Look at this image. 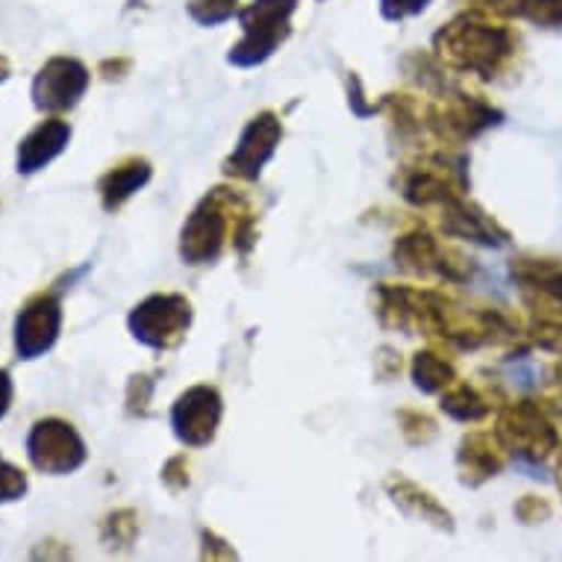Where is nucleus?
Returning a JSON list of instances; mask_svg holds the SVG:
<instances>
[{"instance_id":"obj_1","label":"nucleus","mask_w":562,"mask_h":562,"mask_svg":"<svg viewBox=\"0 0 562 562\" xmlns=\"http://www.w3.org/2000/svg\"><path fill=\"white\" fill-rule=\"evenodd\" d=\"M27 457L42 474H71L86 462V442L63 418H38L27 436Z\"/></svg>"},{"instance_id":"obj_2","label":"nucleus","mask_w":562,"mask_h":562,"mask_svg":"<svg viewBox=\"0 0 562 562\" xmlns=\"http://www.w3.org/2000/svg\"><path fill=\"white\" fill-rule=\"evenodd\" d=\"M89 80H92V75L80 59L54 56L42 65V71L33 80V106L42 112L75 110L89 89Z\"/></svg>"},{"instance_id":"obj_3","label":"nucleus","mask_w":562,"mask_h":562,"mask_svg":"<svg viewBox=\"0 0 562 562\" xmlns=\"http://www.w3.org/2000/svg\"><path fill=\"white\" fill-rule=\"evenodd\" d=\"M295 7V0H257L245 15V42L231 54V63L236 65H257L262 63L277 42L286 36V19Z\"/></svg>"},{"instance_id":"obj_4","label":"nucleus","mask_w":562,"mask_h":562,"mask_svg":"<svg viewBox=\"0 0 562 562\" xmlns=\"http://www.w3.org/2000/svg\"><path fill=\"white\" fill-rule=\"evenodd\" d=\"M189 304L180 295H154L145 304H138L130 315V330L138 341L150 348H168L175 345L189 327Z\"/></svg>"},{"instance_id":"obj_5","label":"nucleus","mask_w":562,"mask_h":562,"mask_svg":"<svg viewBox=\"0 0 562 562\" xmlns=\"http://www.w3.org/2000/svg\"><path fill=\"white\" fill-rule=\"evenodd\" d=\"M63 330V306L56 295H36L21 306L15 318V350L19 360H38L54 348Z\"/></svg>"},{"instance_id":"obj_6","label":"nucleus","mask_w":562,"mask_h":562,"mask_svg":"<svg viewBox=\"0 0 562 562\" xmlns=\"http://www.w3.org/2000/svg\"><path fill=\"white\" fill-rule=\"evenodd\" d=\"M448 54L465 68L492 75L504 56L509 54V38L504 30L483 27V24H451L448 33L439 36Z\"/></svg>"},{"instance_id":"obj_7","label":"nucleus","mask_w":562,"mask_h":562,"mask_svg":"<svg viewBox=\"0 0 562 562\" xmlns=\"http://www.w3.org/2000/svg\"><path fill=\"white\" fill-rule=\"evenodd\" d=\"M222 418V397L215 389H189L175 406V430L186 445H206L215 436Z\"/></svg>"},{"instance_id":"obj_8","label":"nucleus","mask_w":562,"mask_h":562,"mask_svg":"<svg viewBox=\"0 0 562 562\" xmlns=\"http://www.w3.org/2000/svg\"><path fill=\"white\" fill-rule=\"evenodd\" d=\"M280 136H283L280 121L271 112H262L241 133L239 148L233 150V157L227 159V171L236 177H245V180H254L259 175V168L266 166L268 157L274 154V145L280 142Z\"/></svg>"},{"instance_id":"obj_9","label":"nucleus","mask_w":562,"mask_h":562,"mask_svg":"<svg viewBox=\"0 0 562 562\" xmlns=\"http://www.w3.org/2000/svg\"><path fill=\"white\" fill-rule=\"evenodd\" d=\"M224 233H227V222H224V213L218 210V201H206L194 210V215L189 218V224L183 227V245H180V254H183L192 266H201V262H210L222 254Z\"/></svg>"},{"instance_id":"obj_10","label":"nucleus","mask_w":562,"mask_h":562,"mask_svg":"<svg viewBox=\"0 0 562 562\" xmlns=\"http://www.w3.org/2000/svg\"><path fill=\"white\" fill-rule=\"evenodd\" d=\"M68 142H71V127H68V121H42L36 130H30L27 136L21 138L19 159H15L19 175H36V171H42L45 166H50V162L68 148Z\"/></svg>"},{"instance_id":"obj_11","label":"nucleus","mask_w":562,"mask_h":562,"mask_svg":"<svg viewBox=\"0 0 562 562\" xmlns=\"http://www.w3.org/2000/svg\"><path fill=\"white\" fill-rule=\"evenodd\" d=\"M501 434L507 436L509 442L521 448L518 457H525V453L539 457V453H544V448H553V442H557L551 425L544 422L542 415L536 413L533 406H518V409H513V413L501 422Z\"/></svg>"},{"instance_id":"obj_12","label":"nucleus","mask_w":562,"mask_h":562,"mask_svg":"<svg viewBox=\"0 0 562 562\" xmlns=\"http://www.w3.org/2000/svg\"><path fill=\"white\" fill-rule=\"evenodd\" d=\"M150 180V166L145 159H127L119 168H112L110 175L101 177L98 192H101V203L106 213H115L121 203L130 201L142 186Z\"/></svg>"},{"instance_id":"obj_13","label":"nucleus","mask_w":562,"mask_h":562,"mask_svg":"<svg viewBox=\"0 0 562 562\" xmlns=\"http://www.w3.org/2000/svg\"><path fill=\"white\" fill-rule=\"evenodd\" d=\"M453 380V369L442 357L436 353H418L415 357V383L425 392H436V389L448 386Z\"/></svg>"},{"instance_id":"obj_14","label":"nucleus","mask_w":562,"mask_h":562,"mask_svg":"<svg viewBox=\"0 0 562 562\" xmlns=\"http://www.w3.org/2000/svg\"><path fill=\"white\" fill-rule=\"evenodd\" d=\"M442 409H448V413H451L453 418H460V422H477V418L486 415L488 406L474 389L460 386L442 397Z\"/></svg>"},{"instance_id":"obj_15","label":"nucleus","mask_w":562,"mask_h":562,"mask_svg":"<svg viewBox=\"0 0 562 562\" xmlns=\"http://www.w3.org/2000/svg\"><path fill=\"white\" fill-rule=\"evenodd\" d=\"M27 474L12 465L10 460L0 457V504H12V501H21L27 495Z\"/></svg>"},{"instance_id":"obj_16","label":"nucleus","mask_w":562,"mask_h":562,"mask_svg":"<svg viewBox=\"0 0 562 562\" xmlns=\"http://www.w3.org/2000/svg\"><path fill=\"white\" fill-rule=\"evenodd\" d=\"M462 460H469V471L471 474H477V477H488V474L498 471L495 453L486 451V448H477V436L462 445Z\"/></svg>"},{"instance_id":"obj_17","label":"nucleus","mask_w":562,"mask_h":562,"mask_svg":"<svg viewBox=\"0 0 562 562\" xmlns=\"http://www.w3.org/2000/svg\"><path fill=\"white\" fill-rule=\"evenodd\" d=\"M236 0H192V15L201 24H218L233 12Z\"/></svg>"},{"instance_id":"obj_18","label":"nucleus","mask_w":562,"mask_h":562,"mask_svg":"<svg viewBox=\"0 0 562 562\" xmlns=\"http://www.w3.org/2000/svg\"><path fill=\"white\" fill-rule=\"evenodd\" d=\"M509 371V383L516 389H533L539 383V369H536V362L530 357H516V360L507 362Z\"/></svg>"},{"instance_id":"obj_19","label":"nucleus","mask_w":562,"mask_h":562,"mask_svg":"<svg viewBox=\"0 0 562 562\" xmlns=\"http://www.w3.org/2000/svg\"><path fill=\"white\" fill-rule=\"evenodd\" d=\"M430 3V0H383V15L386 19H406V15H415L422 12Z\"/></svg>"},{"instance_id":"obj_20","label":"nucleus","mask_w":562,"mask_h":562,"mask_svg":"<svg viewBox=\"0 0 562 562\" xmlns=\"http://www.w3.org/2000/svg\"><path fill=\"white\" fill-rule=\"evenodd\" d=\"M12 395H15V389H12L10 371H7V369H0V418H3V415L10 413Z\"/></svg>"},{"instance_id":"obj_21","label":"nucleus","mask_w":562,"mask_h":562,"mask_svg":"<svg viewBox=\"0 0 562 562\" xmlns=\"http://www.w3.org/2000/svg\"><path fill=\"white\" fill-rule=\"evenodd\" d=\"M536 341L542 348L562 353V327H542V333H536Z\"/></svg>"},{"instance_id":"obj_22","label":"nucleus","mask_w":562,"mask_h":562,"mask_svg":"<svg viewBox=\"0 0 562 562\" xmlns=\"http://www.w3.org/2000/svg\"><path fill=\"white\" fill-rule=\"evenodd\" d=\"M10 59H7V56H0V83H3V80H10Z\"/></svg>"}]
</instances>
